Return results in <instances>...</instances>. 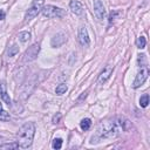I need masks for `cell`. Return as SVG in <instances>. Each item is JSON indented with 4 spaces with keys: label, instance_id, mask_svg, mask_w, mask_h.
<instances>
[{
    "label": "cell",
    "instance_id": "obj_14",
    "mask_svg": "<svg viewBox=\"0 0 150 150\" xmlns=\"http://www.w3.org/2000/svg\"><path fill=\"white\" fill-rule=\"evenodd\" d=\"M11 117L8 115V112L6 110H4L2 108V103L0 102V121H8Z\"/></svg>",
    "mask_w": 150,
    "mask_h": 150
},
{
    "label": "cell",
    "instance_id": "obj_18",
    "mask_svg": "<svg viewBox=\"0 0 150 150\" xmlns=\"http://www.w3.org/2000/svg\"><path fill=\"white\" fill-rule=\"evenodd\" d=\"M19 53V47L16 46V45H13L12 47H9V49H8V52H7V55L11 57V56H14L15 54H18Z\"/></svg>",
    "mask_w": 150,
    "mask_h": 150
},
{
    "label": "cell",
    "instance_id": "obj_2",
    "mask_svg": "<svg viewBox=\"0 0 150 150\" xmlns=\"http://www.w3.org/2000/svg\"><path fill=\"white\" fill-rule=\"evenodd\" d=\"M35 135V124L33 122L25 123L18 132V144L22 149H27L32 145Z\"/></svg>",
    "mask_w": 150,
    "mask_h": 150
},
{
    "label": "cell",
    "instance_id": "obj_9",
    "mask_svg": "<svg viewBox=\"0 0 150 150\" xmlns=\"http://www.w3.org/2000/svg\"><path fill=\"white\" fill-rule=\"evenodd\" d=\"M112 74V67L111 66H105L103 68V70L101 71V74L98 75V79H97V83L98 84H103L107 82V80L110 77V75Z\"/></svg>",
    "mask_w": 150,
    "mask_h": 150
},
{
    "label": "cell",
    "instance_id": "obj_21",
    "mask_svg": "<svg viewBox=\"0 0 150 150\" xmlns=\"http://www.w3.org/2000/svg\"><path fill=\"white\" fill-rule=\"evenodd\" d=\"M0 148H2V149H16V148H19V144L18 143L16 144H4Z\"/></svg>",
    "mask_w": 150,
    "mask_h": 150
},
{
    "label": "cell",
    "instance_id": "obj_19",
    "mask_svg": "<svg viewBox=\"0 0 150 150\" xmlns=\"http://www.w3.org/2000/svg\"><path fill=\"white\" fill-rule=\"evenodd\" d=\"M136 45H137V47L138 48H144L145 47V45H146V40H145V38L144 36H139V38H137V41H136Z\"/></svg>",
    "mask_w": 150,
    "mask_h": 150
},
{
    "label": "cell",
    "instance_id": "obj_10",
    "mask_svg": "<svg viewBox=\"0 0 150 150\" xmlns=\"http://www.w3.org/2000/svg\"><path fill=\"white\" fill-rule=\"evenodd\" d=\"M66 41H67L66 35H64L63 33H57L56 35H54V36L52 38L50 43H52L53 47H61Z\"/></svg>",
    "mask_w": 150,
    "mask_h": 150
},
{
    "label": "cell",
    "instance_id": "obj_5",
    "mask_svg": "<svg viewBox=\"0 0 150 150\" xmlns=\"http://www.w3.org/2000/svg\"><path fill=\"white\" fill-rule=\"evenodd\" d=\"M148 75H149V68L148 66H144V67H141V70L137 73L135 80H134V83H132V87L136 89V88H139L144 82L145 80L148 79Z\"/></svg>",
    "mask_w": 150,
    "mask_h": 150
},
{
    "label": "cell",
    "instance_id": "obj_15",
    "mask_svg": "<svg viewBox=\"0 0 150 150\" xmlns=\"http://www.w3.org/2000/svg\"><path fill=\"white\" fill-rule=\"evenodd\" d=\"M67 90H68V87H67L64 83H61V84H59V86L56 87L55 93H56V95H62V94H64Z\"/></svg>",
    "mask_w": 150,
    "mask_h": 150
},
{
    "label": "cell",
    "instance_id": "obj_16",
    "mask_svg": "<svg viewBox=\"0 0 150 150\" xmlns=\"http://www.w3.org/2000/svg\"><path fill=\"white\" fill-rule=\"evenodd\" d=\"M30 39V33L29 32H21L19 33V40L21 42H27Z\"/></svg>",
    "mask_w": 150,
    "mask_h": 150
},
{
    "label": "cell",
    "instance_id": "obj_13",
    "mask_svg": "<svg viewBox=\"0 0 150 150\" xmlns=\"http://www.w3.org/2000/svg\"><path fill=\"white\" fill-rule=\"evenodd\" d=\"M91 125V121L89 118H83L81 122H80V127L82 130H88Z\"/></svg>",
    "mask_w": 150,
    "mask_h": 150
},
{
    "label": "cell",
    "instance_id": "obj_1",
    "mask_svg": "<svg viewBox=\"0 0 150 150\" xmlns=\"http://www.w3.org/2000/svg\"><path fill=\"white\" fill-rule=\"evenodd\" d=\"M127 121L122 118H112V120H105L101 122L96 129L95 135L91 137V143H97L101 139L107 138H114L117 137L123 130H125L124 124Z\"/></svg>",
    "mask_w": 150,
    "mask_h": 150
},
{
    "label": "cell",
    "instance_id": "obj_4",
    "mask_svg": "<svg viewBox=\"0 0 150 150\" xmlns=\"http://www.w3.org/2000/svg\"><path fill=\"white\" fill-rule=\"evenodd\" d=\"M43 4H45V0H34L26 13V20H32L33 18H35L40 13V11H42Z\"/></svg>",
    "mask_w": 150,
    "mask_h": 150
},
{
    "label": "cell",
    "instance_id": "obj_7",
    "mask_svg": "<svg viewBox=\"0 0 150 150\" xmlns=\"http://www.w3.org/2000/svg\"><path fill=\"white\" fill-rule=\"evenodd\" d=\"M79 42L82 47H88L90 45L89 34H88V30L84 26H81L79 28Z\"/></svg>",
    "mask_w": 150,
    "mask_h": 150
},
{
    "label": "cell",
    "instance_id": "obj_17",
    "mask_svg": "<svg viewBox=\"0 0 150 150\" xmlns=\"http://www.w3.org/2000/svg\"><path fill=\"white\" fill-rule=\"evenodd\" d=\"M148 104H149V95H148V94H144V95L141 96V98H139V105L143 107V108H145Z\"/></svg>",
    "mask_w": 150,
    "mask_h": 150
},
{
    "label": "cell",
    "instance_id": "obj_11",
    "mask_svg": "<svg viewBox=\"0 0 150 150\" xmlns=\"http://www.w3.org/2000/svg\"><path fill=\"white\" fill-rule=\"evenodd\" d=\"M70 9H71V12H73L74 14H76V15H82L83 12H84L83 5H82L80 1H77V0L70 1Z\"/></svg>",
    "mask_w": 150,
    "mask_h": 150
},
{
    "label": "cell",
    "instance_id": "obj_6",
    "mask_svg": "<svg viewBox=\"0 0 150 150\" xmlns=\"http://www.w3.org/2000/svg\"><path fill=\"white\" fill-rule=\"evenodd\" d=\"M40 52V43H33L30 47H28V49H26L25 54H23V60L29 62V61H33L36 59L38 54Z\"/></svg>",
    "mask_w": 150,
    "mask_h": 150
},
{
    "label": "cell",
    "instance_id": "obj_20",
    "mask_svg": "<svg viewBox=\"0 0 150 150\" xmlns=\"http://www.w3.org/2000/svg\"><path fill=\"white\" fill-rule=\"evenodd\" d=\"M52 146H53L54 149H60V148L62 146V139H61V138H55V139L53 141V143H52Z\"/></svg>",
    "mask_w": 150,
    "mask_h": 150
},
{
    "label": "cell",
    "instance_id": "obj_8",
    "mask_svg": "<svg viewBox=\"0 0 150 150\" xmlns=\"http://www.w3.org/2000/svg\"><path fill=\"white\" fill-rule=\"evenodd\" d=\"M93 6H94V13H95L96 18L98 20H103L105 16V8H104L102 1L101 0H94Z\"/></svg>",
    "mask_w": 150,
    "mask_h": 150
},
{
    "label": "cell",
    "instance_id": "obj_22",
    "mask_svg": "<svg viewBox=\"0 0 150 150\" xmlns=\"http://www.w3.org/2000/svg\"><path fill=\"white\" fill-rule=\"evenodd\" d=\"M60 117H61V115H60V114L57 115V117H56V116H54V118H53V123H57V121H59V118H60Z\"/></svg>",
    "mask_w": 150,
    "mask_h": 150
},
{
    "label": "cell",
    "instance_id": "obj_23",
    "mask_svg": "<svg viewBox=\"0 0 150 150\" xmlns=\"http://www.w3.org/2000/svg\"><path fill=\"white\" fill-rule=\"evenodd\" d=\"M4 19H5V12L0 9V20H4Z\"/></svg>",
    "mask_w": 150,
    "mask_h": 150
},
{
    "label": "cell",
    "instance_id": "obj_12",
    "mask_svg": "<svg viewBox=\"0 0 150 150\" xmlns=\"http://www.w3.org/2000/svg\"><path fill=\"white\" fill-rule=\"evenodd\" d=\"M0 97H1V100H2L7 105H11V98H9V96H8V94H7L5 81H1V82H0Z\"/></svg>",
    "mask_w": 150,
    "mask_h": 150
},
{
    "label": "cell",
    "instance_id": "obj_3",
    "mask_svg": "<svg viewBox=\"0 0 150 150\" xmlns=\"http://www.w3.org/2000/svg\"><path fill=\"white\" fill-rule=\"evenodd\" d=\"M42 14L46 16V18H49V19H54V18H61L63 16L64 12L62 8H59L56 6H53V5H47L42 8Z\"/></svg>",
    "mask_w": 150,
    "mask_h": 150
}]
</instances>
